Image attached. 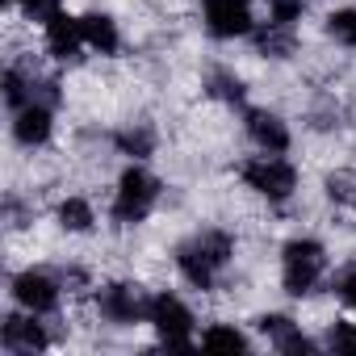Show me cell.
<instances>
[{"instance_id":"cell-1","label":"cell","mask_w":356,"mask_h":356,"mask_svg":"<svg viewBox=\"0 0 356 356\" xmlns=\"http://www.w3.org/2000/svg\"><path fill=\"white\" fill-rule=\"evenodd\" d=\"M227 260H231V239L222 231H206L176 252V264H181V273L193 289H210L218 281V273L227 268Z\"/></svg>"},{"instance_id":"cell-2","label":"cell","mask_w":356,"mask_h":356,"mask_svg":"<svg viewBox=\"0 0 356 356\" xmlns=\"http://www.w3.org/2000/svg\"><path fill=\"white\" fill-rule=\"evenodd\" d=\"M323 268H327V256H323V248H318L314 239H293V243H285V256H281V281H285V289H289L293 298L310 293V289L318 285Z\"/></svg>"},{"instance_id":"cell-3","label":"cell","mask_w":356,"mask_h":356,"mask_svg":"<svg viewBox=\"0 0 356 356\" xmlns=\"http://www.w3.org/2000/svg\"><path fill=\"white\" fill-rule=\"evenodd\" d=\"M159 202V181L143 168H126L118 181V197H113V218L118 222H143L151 214V206Z\"/></svg>"},{"instance_id":"cell-4","label":"cell","mask_w":356,"mask_h":356,"mask_svg":"<svg viewBox=\"0 0 356 356\" xmlns=\"http://www.w3.org/2000/svg\"><path fill=\"white\" fill-rule=\"evenodd\" d=\"M243 181H248V189H256L260 197H268V202H285V197L298 189V172H293V163H285L281 155L268 151V155L243 163Z\"/></svg>"},{"instance_id":"cell-5","label":"cell","mask_w":356,"mask_h":356,"mask_svg":"<svg viewBox=\"0 0 356 356\" xmlns=\"http://www.w3.org/2000/svg\"><path fill=\"white\" fill-rule=\"evenodd\" d=\"M147 318L155 323V331H159V339H163L168 348H189V343H193V314H189V306L176 298V293L151 298Z\"/></svg>"},{"instance_id":"cell-6","label":"cell","mask_w":356,"mask_h":356,"mask_svg":"<svg viewBox=\"0 0 356 356\" xmlns=\"http://www.w3.org/2000/svg\"><path fill=\"white\" fill-rule=\"evenodd\" d=\"M206 30L214 38H239L252 34V0H202Z\"/></svg>"},{"instance_id":"cell-7","label":"cell","mask_w":356,"mask_h":356,"mask_svg":"<svg viewBox=\"0 0 356 356\" xmlns=\"http://www.w3.org/2000/svg\"><path fill=\"white\" fill-rule=\"evenodd\" d=\"M13 298L30 310V314H51L55 306H59V285H55V277H47V273H17L13 277Z\"/></svg>"},{"instance_id":"cell-8","label":"cell","mask_w":356,"mask_h":356,"mask_svg":"<svg viewBox=\"0 0 356 356\" xmlns=\"http://www.w3.org/2000/svg\"><path fill=\"white\" fill-rule=\"evenodd\" d=\"M97 302H101V314L109 318V323H138L143 314H147V298L138 293V285H105L101 293H97Z\"/></svg>"},{"instance_id":"cell-9","label":"cell","mask_w":356,"mask_h":356,"mask_svg":"<svg viewBox=\"0 0 356 356\" xmlns=\"http://www.w3.org/2000/svg\"><path fill=\"white\" fill-rule=\"evenodd\" d=\"M84 47V30H80V17H67V13H51L47 17V51L55 59H76Z\"/></svg>"},{"instance_id":"cell-10","label":"cell","mask_w":356,"mask_h":356,"mask_svg":"<svg viewBox=\"0 0 356 356\" xmlns=\"http://www.w3.org/2000/svg\"><path fill=\"white\" fill-rule=\"evenodd\" d=\"M248 134H252V143H256L260 151H273V155H281V151L289 147L285 122H281L277 113H264V109H252V113H248Z\"/></svg>"},{"instance_id":"cell-11","label":"cell","mask_w":356,"mask_h":356,"mask_svg":"<svg viewBox=\"0 0 356 356\" xmlns=\"http://www.w3.org/2000/svg\"><path fill=\"white\" fill-rule=\"evenodd\" d=\"M13 134L22 147H42L51 138V109L30 101L26 109H17V122H13Z\"/></svg>"},{"instance_id":"cell-12","label":"cell","mask_w":356,"mask_h":356,"mask_svg":"<svg viewBox=\"0 0 356 356\" xmlns=\"http://www.w3.org/2000/svg\"><path fill=\"white\" fill-rule=\"evenodd\" d=\"M0 339H5L9 352H38V348H47L42 323L22 318V314H9V318H5V331H0Z\"/></svg>"},{"instance_id":"cell-13","label":"cell","mask_w":356,"mask_h":356,"mask_svg":"<svg viewBox=\"0 0 356 356\" xmlns=\"http://www.w3.org/2000/svg\"><path fill=\"white\" fill-rule=\"evenodd\" d=\"M80 30H84V47H92L101 55H113L118 51V26H113V17L88 13V17H80Z\"/></svg>"},{"instance_id":"cell-14","label":"cell","mask_w":356,"mask_h":356,"mask_svg":"<svg viewBox=\"0 0 356 356\" xmlns=\"http://www.w3.org/2000/svg\"><path fill=\"white\" fill-rule=\"evenodd\" d=\"M92 206L84 202V197H67L63 206H59V227L63 231H76V235H84V231H92Z\"/></svg>"},{"instance_id":"cell-15","label":"cell","mask_w":356,"mask_h":356,"mask_svg":"<svg viewBox=\"0 0 356 356\" xmlns=\"http://www.w3.org/2000/svg\"><path fill=\"white\" fill-rule=\"evenodd\" d=\"M256 47H260L264 55H273V59H285V55L293 51V34H289V26L268 22V30H260V34H256Z\"/></svg>"},{"instance_id":"cell-16","label":"cell","mask_w":356,"mask_h":356,"mask_svg":"<svg viewBox=\"0 0 356 356\" xmlns=\"http://www.w3.org/2000/svg\"><path fill=\"white\" fill-rule=\"evenodd\" d=\"M202 348H227V352H248V335L235 327H210L202 331Z\"/></svg>"},{"instance_id":"cell-17","label":"cell","mask_w":356,"mask_h":356,"mask_svg":"<svg viewBox=\"0 0 356 356\" xmlns=\"http://www.w3.org/2000/svg\"><path fill=\"white\" fill-rule=\"evenodd\" d=\"M327 34H331V38H339L343 47H356V9L331 13V17H327Z\"/></svg>"},{"instance_id":"cell-18","label":"cell","mask_w":356,"mask_h":356,"mask_svg":"<svg viewBox=\"0 0 356 356\" xmlns=\"http://www.w3.org/2000/svg\"><path fill=\"white\" fill-rule=\"evenodd\" d=\"M118 147H122L126 155H134V159H143V155H151V147H155V138H151V130H122V134H118Z\"/></svg>"},{"instance_id":"cell-19","label":"cell","mask_w":356,"mask_h":356,"mask_svg":"<svg viewBox=\"0 0 356 356\" xmlns=\"http://www.w3.org/2000/svg\"><path fill=\"white\" fill-rule=\"evenodd\" d=\"M260 331H264V335L281 348V343H285L298 327H293V318H285V314H264V318H260Z\"/></svg>"},{"instance_id":"cell-20","label":"cell","mask_w":356,"mask_h":356,"mask_svg":"<svg viewBox=\"0 0 356 356\" xmlns=\"http://www.w3.org/2000/svg\"><path fill=\"white\" fill-rule=\"evenodd\" d=\"M327 343H331V352H339V356H356V323H335Z\"/></svg>"},{"instance_id":"cell-21","label":"cell","mask_w":356,"mask_h":356,"mask_svg":"<svg viewBox=\"0 0 356 356\" xmlns=\"http://www.w3.org/2000/svg\"><path fill=\"white\" fill-rule=\"evenodd\" d=\"M306 9V0H268V22H281V26H293Z\"/></svg>"},{"instance_id":"cell-22","label":"cell","mask_w":356,"mask_h":356,"mask_svg":"<svg viewBox=\"0 0 356 356\" xmlns=\"http://www.w3.org/2000/svg\"><path fill=\"white\" fill-rule=\"evenodd\" d=\"M210 92L222 97V101H243V84H239V76H227V72H214V76H210Z\"/></svg>"},{"instance_id":"cell-23","label":"cell","mask_w":356,"mask_h":356,"mask_svg":"<svg viewBox=\"0 0 356 356\" xmlns=\"http://www.w3.org/2000/svg\"><path fill=\"white\" fill-rule=\"evenodd\" d=\"M335 289H339L343 306H352V310H356V268H343V273H339V285H335Z\"/></svg>"},{"instance_id":"cell-24","label":"cell","mask_w":356,"mask_h":356,"mask_svg":"<svg viewBox=\"0 0 356 356\" xmlns=\"http://www.w3.org/2000/svg\"><path fill=\"white\" fill-rule=\"evenodd\" d=\"M22 9H26L30 17H38V22H47L51 13H59V0H22Z\"/></svg>"},{"instance_id":"cell-25","label":"cell","mask_w":356,"mask_h":356,"mask_svg":"<svg viewBox=\"0 0 356 356\" xmlns=\"http://www.w3.org/2000/svg\"><path fill=\"white\" fill-rule=\"evenodd\" d=\"M327 193H331V202H352V181H348V176H331Z\"/></svg>"}]
</instances>
